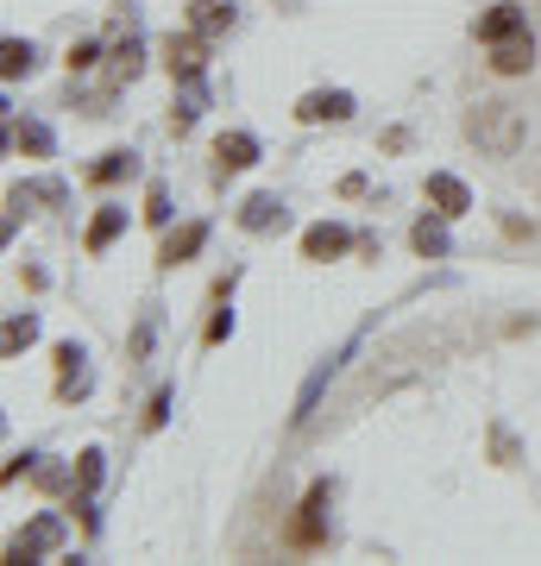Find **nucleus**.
Masks as SVG:
<instances>
[{"mask_svg":"<svg viewBox=\"0 0 541 566\" xmlns=\"http://www.w3.org/2000/svg\"><path fill=\"white\" fill-rule=\"evenodd\" d=\"M472 139L491 145L498 158H510V151L522 145V120H517V107H510V102H485L479 114H472Z\"/></svg>","mask_w":541,"mask_h":566,"instance_id":"f257e3e1","label":"nucleus"},{"mask_svg":"<svg viewBox=\"0 0 541 566\" xmlns=\"http://www.w3.org/2000/svg\"><path fill=\"white\" fill-rule=\"evenodd\" d=\"M321 504H327V485H315L309 497H302V510L290 516V528H283V542H290V547H321V542H327V523H321Z\"/></svg>","mask_w":541,"mask_h":566,"instance_id":"f03ea898","label":"nucleus"},{"mask_svg":"<svg viewBox=\"0 0 541 566\" xmlns=\"http://www.w3.org/2000/svg\"><path fill=\"white\" fill-rule=\"evenodd\" d=\"M296 120L302 126H321V120H353V95H346V88H315V95H302L296 102Z\"/></svg>","mask_w":541,"mask_h":566,"instance_id":"7ed1b4c3","label":"nucleus"},{"mask_svg":"<svg viewBox=\"0 0 541 566\" xmlns=\"http://www.w3.org/2000/svg\"><path fill=\"white\" fill-rule=\"evenodd\" d=\"M201 70H208V39L189 25L183 39H170V76H177V82H201Z\"/></svg>","mask_w":541,"mask_h":566,"instance_id":"20e7f679","label":"nucleus"},{"mask_svg":"<svg viewBox=\"0 0 541 566\" xmlns=\"http://www.w3.org/2000/svg\"><path fill=\"white\" fill-rule=\"evenodd\" d=\"M522 32H529V13H522L517 0H498V7H491V13H485V20H479V39H485V44L522 39Z\"/></svg>","mask_w":541,"mask_h":566,"instance_id":"39448f33","label":"nucleus"},{"mask_svg":"<svg viewBox=\"0 0 541 566\" xmlns=\"http://www.w3.org/2000/svg\"><path fill=\"white\" fill-rule=\"evenodd\" d=\"M346 245H353V233H346V227H334V221H315L309 227V233H302V259H341Z\"/></svg>","mask_w":541,"mask_h":566,"instance_id":"423d86ee","label":"nucleus"},{"mask_svg":"<svg viewBox=\"0 0 541 566\" xmlns=\"http://www.w3.org/2000/svg\"><path fill=\"white\" fill-rule=\"evenodd\" d=\"M491 70H498V76H529V70H535V39L522 32V39L491 44Z\"/></svg>","mask_w":541,"mask_h":566,"instance_id":"0eeeda50","label":"nucleus"},{"mask_svg":"<svg viewBox=\"0 0 541 566\" xmlns=\"http://www.w3.org/2000/svg\"><path fill=\"white\" fill-rule=\"evenodd\" d=\"M233 0H189V25H196L201 39H221V32H233Z\"/></svg>","mask_w":541,"mask_h":566,"instance_id":"6e6552de","label":"nucleus"},{"mask_svg":"<svg viewBox=\"0 0 541 566\" xmlns=\"http://www.w3.org/2000/svg\"><path fill=\"white\" fill-rule=\"evenodd\" d=\"M201 245H208V221H189L183 233H170V240H164L158 264H164V271H177V264H189V259H196Z\"/></svg>","mask_w":541,"mask_h":566,"instance_id":"1a4fd4ad","label":"nucleus"},{"mask_svg":"<svg viewBox=\"0 0 541 566\" xmlns=\"http://www.w3.org/2000/svg\"><path fill=\"white\" fill-rule=\"evenodd\" d=\"M428 202H435V208L447 214V221H454V214H466V208H472V189H466L460 177L435 170V177H428Z\"/></svg>","mask_w":541,"mask_h":566,"instance_id":"9d476101","label":"nucleus"},{"mask_svg":"<svg viewBox=\"0 0 541 566\" xmlns=\"http://www.w3.org/2000/svg\"><path fill=\"white\" fill-rule=\"evenodd\" d=\"M215 158H221V177L227 170H252V164H259V139H252V133H221Z\"/></svg>","mask_w":541,"mask_h":566,"instance_id":"9b49d317","label":"nucleus"},{"mask_svg":"<svg viewBox=\"0 0 541 566\" xmlns=\"http://www.w3.org/2000/svg\"><path fill=\"white\" fill-rule=\"evenodd\" d=\"M240 227H246V233H264V227H283V202H278V196H246V208H240Z\"/></svg>","mask_w":541,"mask_h":566,"instance_id":"f8f14e48","label":"nucleus"},{"mask_svg":"<svg viewBox=\"0 0 541 566\" xmlns=\"http://www.w3.org/2000/svg\"><path fill=\"white\" fill-rule=\"evenodd\" d=\"M121 227H126V208H101L95 221H89V233H82V245L89 252H107V245L121 240Z\"/></svg>","mask_w":541,"mask_h":566,"instance_id":"ddd939ff","label":"nucleus"},{"mask_svg":"<svg viewBox=\"0 0 541 566\" xmlns=\"http://www.w3.org/2000/svg\"><path fill=\"white\" fill-rule=\"evenodd\" d=\"M44 547H58V516H39V523L25 528L20 542H13V560H32V554H44Z\"/></svg>","mask_w":541,"mask_h":566,"instance_id":"4468645a","label":"nucleus"},{"mask_svg":"<svg viewBox=\"0 0 541 566\" xmlns=\"http://www.w3.org/2000/svg\"><path fill=\"white\" fill-rule=\"evenodd\" d=\"M133 170H139V158H133V151H107L101 164H89V182H95V189H107V182L133 177Z\"/></svg>","mask_w":541,"mask_h":566,"instance_id":"2eb2a0df","label":"nucleus"},{"mask_svg":"<svg viewBox=\"0 0 541 566\" xmlns=\"http://www.w3.org/2000/svg\"><path fill=\"white\" fill-rule=\"evenodd\" d=\"M0 57H7V63H0V70H7V82H20V76H32L39 51H32L25 39H7V44H0Z\"/></svg>","mask_w":541,"mask_h":566,"instance_id":"dca6fc26","label":"nucleus"},{"mask_svg":"<svg viewBox=\"0 0 541 566\" xmlns=\"http://www.w3.org/2000/svg\"><path fill=\"white\" fill-rule=\"evenodd\" d=\"M409 245H416L422 259H441V252H447V227L441 221H416V227H409Z\"/></svg>","mask_w":541,"mask_h":566,"instance_id":"f3484780","label":"nucleus"},{"mask_svg":"<svg viewBox=\"0 0 541 566\" xmlns=\"http://www.w3.org/2000/svg\"><path fill=\"white\" fill-rule=\"evenodd\" d=\"M32 340H39V322H32V315H13V322H7V334H0V346H7V359H13V353H25Z\"/></svg>","mask_w":541,"mask_h":566,"instance_id":"a211bd4d","label":"nucleus"},{"mask_svg":"<svg viewBox=\"0 0 541 566\" xmlns=\"http://www.w3.org/2000/svg\"><path fill=\"white\" fill-rule=\"evenodd\" d=\"M145 70V44L139 39H126L121 51H114V82H133Z\"/></svg>","mask_w":541,"mask_h":566,"instance_id":"6ab92c4d","label":"nucleus"},{"mask_svg":"<svg viewBox=\"0 0 541 566\" xmlns=\"http://www.w3.org/2000/svg\"><path fill=\"white\" fill-rule=\"evenodd\" d=\"M145 221H152V227L170 221V196H164V182H152V196H145Z\"/></svg>","mask_w":541,"mask_h":566,"instance_id":"aec40b11","label":"nucleus"},{"mask_svg":"<svg viewBox=\"0 0 541 566\" xmlns=\"http://www.w3.org/2000/svg\"><path fill=\"white\" fill-rule=\"evenodd\" d=\"M95 57H101V44H70V76H82V70H95Z\"/></svg>","mask_w":541,"mask_h":566,"instance_id":"412c9836","label":"nucleus"},{"mask_svg":"<svg viewBox=\"0 0 541 566\" xmlns=\"http://www.w3.org/2000/svg\"><path fill=\"white\" fill-rule=\"evenodd\" d=\"M152 340H158V315H145V322H139V334H133V359H145Z\"/></svg>","mask_w":541,"mask_h":566,"instance_id":"4be33fe9","label":"nucleus"},{"mask_svg":"<svg viewBox=\"0 0 541 566\" xmlns=\"http://www.w3.org/2000/svg\"><path fill=\"white\" fill-rule=\"evenodd\" d=\"M13 139H20L25 151H39V158H44V151H51V133H44V126H20Z\"/></svg>","mask_w":541,"mask_h":566,"instance_id":"5701e85b","label":"nucleus"},{"mask_svg":"<svg viewBox=\"0 0 541 566\" xmlns=\"http://www.w3.org/2000/svg\"><path fill=\"white\" fill-rule=\"evenodd\" d=\"M164 416H170V390H158V397H152V409H145V428H164Z\"/></svg>","mask_w":541,"mask_h":566,"instance_id":"b1692460","label":"nucleus"},{"mask_svg":"<svg viewBox=\"0 0 541 566\" xmlns=\"http://www.w3.org/2000/svg\"><path fill=\"white\" fill-rule=\"evenodd\" d=\"M227 334H233V315H227V308H221V315H215V322H208V346H221Z\"/></svg>","mask_w":541,"mask_h":566,"instance_id":"393cba45","label":"nucleus"},{"mask_svg":"<svg viewBox=\"0 0 541 566\" xmlns=\"http://www.w3.org/2000/svg\"><path fill=\"white\" fill-rule=\"evenodd\" d=\"M82 485H101V453H95V447L82 453Z\"/></svg>","mask_w":541,"mask_h":566,"instance_id":"a878e982","label":"nucleus"}]
</instances>
